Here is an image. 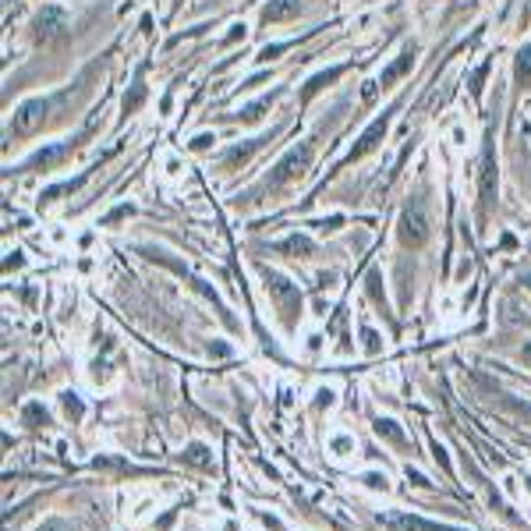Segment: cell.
<instances>
[{
    "label": "cell",
    "instance_id": "obj_1",
    "mask_svg": "<svg viewBox=\"0 0 531 531\" xmlns=\"http://www.w3.org/2000/svg\"><path fill=\"white\" fill-rule=\"evenodd\" d=\"M312 145L308 142H301V145H294L284 159H280V163L270 170V177H266L248 198H255V195H273V191H284L287 184H294V181H301L305 177V170L312 167Z\"/></svg>",
    "mask_w": 531,
    "mask_h": 531
},
{
    "label": "cell",
    "instance_id": "obj_2",
    "mask_svg": "<svg viewBox=\"0 0 531 531\" xmlns=\"http://www.w3.org/2000/svg\"><path fill=\"white\" fill-rule=\"evenodd\" d=\"M262 280H266V291H270V298H273V305H277V312H280L284 330H294V326H298V312H301V294H298V287H294L287 277H280L277 270H262Z\"/></svg>",
    "mask_w": 531,
    "mask_h": 531
},
{
    "label": "cell",
    "instance_id": "obj_3",
    "mask_svg": "<svg viewBox=\"0 0 531 531\" xmlns=\"http://www.w3.org/2000/svg\"><path fill=\"white\" fill-rule=\"evenodd\" d=\"M429 234H432V227H429V217H425L421 202H418V198L407 202L404 212H400V220H397V238H400V245L411 248V252H418V248L429 245Z\"/></svg>",
    "mask_w": 531,
    "mask_h": 531
},
{
    "label": "cell",
    "instance_id": "obj_4",
    "mask_svg": "<svg viewBox=\"0 0 531 531\" xmlns=\"http://www.w3.org/2000/svg\"><path fill=\"white\" fill-rule=\"evenodd\" d=\"M46 114H50V99H43V96H36V99H25L18 110H15V117L8 121V142H15V138H29V135H36L39 128H43V121H46Z\"/></svg>",
    "mask_w": 531,
    "mask_h": 531
},
{
    "label": "cell",
    "instance_id": "obj_5",
    "mask_svg": "<svg viewBox=\"0 0 531 531\" xmlns=\"http://www.w3.org/2000/svg\"><path fill=\"white\" fill-rule=\"evenodd\" d=\"M82 138H85V135H78V138H64V142H57V145H46V149L32 152L18 170H22V174H29V170H53V167H61L64 159L78 149V142H82Z\"/></svg>",
    "mask_w": 531,
    "mask_h": 531
},
{
    "label": "cell",
    "instance_id": "obj_6",
    "mask_svg": "<svg viewBox=\"0 0 531 531\" xmlns=\"http://www.w3.org/2000/svg\"><path fill=\"white\" fill-rule=\"evenodd\" d=\"M390 121H393V106L390 110H383L376 121H372L365 131H361V138H358V145H351V152L344 156V163L340 167H347V163H354V159H361V156H368L372 149H379V142L386 138V128H390Z\"/></svg>",
    "mask_w": 531,
    "mask_h": 531
},
{
    "label": "cell",
    "instance_id": "obj_7",
    "mask_svg": "<svg viewBox=\"0 0 531 531\" xmlns=\"http://www.w3.org/2000/svg\"><path fill=\"white\" fill-rule=\"evenodd\" d=\"M379 528L386 531H460V528H450V524H432V521H425V517H414V514H379L376 517Z\"/></svg>",
    "mask_w": 531,
    "mask_h": 531
},
{
    "label": "cell",
    "instance_id": "obj_8",
    "mask_svg": "<svg viewBox=\"0 0 531 531\" xmlns=\"http://www.w3.org/2000/svg\"><path fill=\"white\" fill-rule=\"evenodd\" d=\"M68 25V15L61 11V8H53V4H46L36 18H32V39L36 43H46V39H53L61 29Z\"/></svg>",
    "mask_w": 531,
    "mask_h": 531
},
{
    "label": "cell",
    "instance_id": "obj_9",
    "mask_svg": "<svg viewBox=\"0 0 531 531\" xmlns=\"http://www.w3.org/2000/svg\"><path fill=\"white\" fill-rule=\"evenodd\" d=\"M351 71V64H337V68H326V71H319V75H312L305 85H301V106H308L323 89H330L340 75H347Z\"/></svg>",
    "mask_w": 531,
    "mask_h": 531
},
{
    "label": "cell",
    "instance_id": "obj_10",
    "mask_svg": "<svg viewBox=\"0 0 531 531\" xmlns=\"http://www.w3.org/2000/svg\"><path fill=\"white\" fill-rule=\"evenodd\" d=\"M496 156H493V145L486 149V159H482V188H478V198H482V209H489L496 202Z\"/></svg>",
    "mask_w": 531,
    "mask_h": 531
},
{
    "label": "cell",
    "instance_id": "obj_11",
    "mask_svg": "<svg viewBox=\"0 0 531 531\" xmlns=\"http://www.w3.org/2000/svg\"><path fill=\"white\" fill-rule=\"evenodd\" d=\"M301 15V4L298 0H270L262 8V25H280V22H291Z\"/></svg>",
    "mask_w": 531,
    "mask_h": 531
},
{
    "label": "cell",
    "instance_id": "obj_12",
    "mask_svg": "<svg viewBox=\"0 0 531 531\" xmlns=\"http://www.w3.org/2000/svg\"><path fill=\"white\" fill-rule=\"evenodd\" d=\"M411 68H414V50H404L400 57H397V61H393V64H390V68L379 75V82H376V85H379V89H390V85H393L397 78H404Z\"/></svg>",
    "mask_w": 531,
    "mask_h": 531
},
{
    "label": "cell",
    "instance_id": "obj_13",
    "mask_svg": "<svg viewBox=\"0 0 531 531\" xmlns=\"http://www.w3.org/2000/svg\"><path fill=\"white\" fill-rule=\"evenodd\" d=\"M284 96V89H277V92H270V96H262V99H255L252 106H245V110L238 114V121L241 124H255V121H262V114L273 106V99H280Z\"/></svg>",
    "mask_w": 531,
    "mask_h": 531
},
{
    "label": "cell",
    "instance_id": "obj_14",
    "mask_svg": "<svg viewBox=\"0 0 531 531\" xmlns=\"http://www.w3.org/2000/svg\"><path fill=\"white\" fill-rule=\"evenodd\" d=\"M514 82L521 89H531V43L517 50V57H514Z\"/></svg>",
    "mask_w": 531,
    "mask_h": 531
},
{
    "label": "cell",
    "instance_id": "obj_15",
    "mask_svg": "<svg viewBox=\"0 0 531 531\" xmlns=\"http://www.w3.org/2000/svg\"><path fill=\"white\" fill-rule=\"evenodd\" d=\"M145 96H149V89H145V82H142V68H138V75H135V85H131V92H124V99H121V110H124V114H135L138 106L145 103Z\"/></svg>",
    "mask_w": 531,
    "mask_h": 531
},
{
    "label": "cell",
    "instance_id": "obj_16",
    "mask_svg": "<svg viewBox=\"0 0 531 531\" xmlns=\"http://www.w3.org/2000/svg\"><path fill=\"white\" fill-rule=\"evenodd\" d=\"M85 181H89V170H85L82 177H75V181H61V184H53V188L39 191V202H43V205H50L53 198H61V195H71V191H78V188H82Z\"/></svg>",
    "mask_w": 531,
    "mask_h": 531
},
{
    "label": "cell",
    "instance_id": "obj_17",
    "mask_svg": "<svg viewBox=\"0 0 531 531\" xmlns=\"http://www.w3.org/2000/svg\"><path fill=\"white\" fill-rule=\"evenodd\" d=\"M277 252H287V255H294V259H308V255L315 252V245H312V238H305V234H294V238L280 241V245H277Z\"/></svg>",
    "mask_w": 531,
    "mask_h": 531
},
{
    "label": "cell",
    "instance_id": "obj_18",
    "mask_svg": "<svg viewBox=\"0 0 531 531\" xmlns=\"http://www.w3.org/2000/svg\"><path fill=\"white\" fill-rule=\"evenodd\" d=\"M376 432H379L383 439H390L393 446H400V450H407V436L400 432V425H397L393 418H376Z\"/></svg>",
    "mask_w": 531,
    "mask_h": 531
},
{
    "label": "cell",
    "instance_id": "obj_19",
    "mask_svg": "<svg viewBox=\"0 0 531 531\" xmlns=\"http://www.w3.org/2000/svg\"><path fill=\"white\" fill-rule=\"evenodd\" d=\"M181 460H184V464H191V467H202V471H209V467H212V453H209V446H202V443L184 446Z\"/></svg>",
    "mask_w": 531,
    "mask_h": 531
},
{
    "label": "cell",
    "instance_id": "obj_20",
    "mask_svg": "<svg viewBox=\"0 0 531 531\" xmlns=\"http://www.w3.org/2000/svg\"><path fill=\"white\" fill-rule=\"evenodd\" d=\"M22 421L29 425V429H43V425H50V414L43 404H25L22 407Z\"/></svg>",
    "mask_w": 531,
    "mask_h": 531
},
{
    "label": "cell",
    "instance_id": "obj_21",
    "mask_svg": "<svg viewBox=\"0 0 531 531\" xmlns=\"http://www.w3.org/2000/svg\"><path fill=\"white\" fill-rule=\"evenodd\" d=\"M61 404H64V414L71 418V425H78V421H82V414H85L82 400H78L75 393H64V397H61Z\"/></svg>",
    "mask_w": 531,
    "mask_h": 531
},
{
    "label": "cell",
    "instance_id": "obj_22",
    "mask_svg": "<svg viewBox=\"0 0 531 531\" xmlns=\"http://www.w3.org/2000/svg\"><path fill=\"white\" fill-rule=\"evenodd\" d=\"M361 482H365L368 489H376V493H386V489H390L386 474H379V471H368V474H361Z\"/></svg>",
    "mask_w": 531,
    "mask_h": 531
},
{
    "label": "cell",
    "instance_id": "obj_23",
    "mask_svg": "<svg viewBox=\"0 0 531 531\" xmlns=\"http://www.w3.org/2000/svg\"><path fill=\"white\" fill-rule=\"evenodd\" d=\"M489 68H493V64L486 61V64H482V68H478V71H471V78H467V85H471V92H474V96H482V82H486V75H489Z\"/></svg>",
    "mask_w": 531,
    "mask_h": 531
},
{
    "label": "cell",
    "instance_id": "obj_24",
    "mask_svg": "<svg viewBox=\"0 0 531 531\" xmlns=\"http://www.w3.org/2000/svg\"><path fill=\"white\" fill-rule=\"evenodd\" d=\"M131 212H135L131 205H117L114 212H106V217H103V227H114V224H121V220H128V217H131Z\"/></svg>",
    "mask_w": 531,
    "mask_h": 531
},
{
    "label": "cell",
    "instance_id": "obj_25",
    "mask_svg": "<svg viewBox=\"0 0 531 531\" xmlns=\"http://www.w3.org/2000/svg\"><path fill=\"white\" fill-rule=\"evenodd\" d=\"M361 340H365V351H368V354H376V351L383 347V340H379V333H376V330H368V326L361 330Z\"/></svg>",
    "mask_w": 531,
    "mask_h": 531
},
{
    "label": "cell",
    "instance_id": "obj_26",
    "mask_svg": "<svg viewBox=\"0 0 531 531\" xmlns=\"http://www.w3.org/2000/svg\"><path fill=\"white\" fill-rule=\"evenodd\" d=\"M294 43L287 39V43H273V46H262V53H259V61H270V57H280L284 50H291Z\"/></svg>",
    "mask_w": 531,
    "mask_h": 531
},
{
    "label": "cell",
    "instance_id": "obj_27",
    "mask_svg": "<svg viewBox=\"0 0 531 531\" xmlns=\"http://www.w3.org/2000/svg\"><path fill=\"white\" fill-rule=\"evenodd\" d=\"M432 453H436V460H439V467H443L446 474H453V464H450V457H446V450H443L439 443H432Z\"/></svg>",
    "mask_w": 531,
    "mask_h": 531
},
{
    "label": "cell",
    "instance_id": "obj_28",
    "mask_svg": "<svg viewBox=\"0 0 531 531\" xmlns=\"http://www.w3.org/2000/svg\"><path fill=\"white\" fill-rule=\"evenodd\" d=\"M212 142H217V138H212L209 131H202V135H195V138H191V149H195V152H202V149H209Z\"/></svg>",
    "mask_w": 531,
    "mask_h": 531
},
{
    "label": "cell",
    "instance_id": "obj_29",
    "mask_svg": "<svg viewBox=\"0 0 531 531\" xmlns=\"http://www.w3.org/2000/svg\"><path fill=\"white\" fill-rule=\"evenodd\" d=\"M36 531H71V528H68L64 521H43V524H39Z\"/></svg>",
    "mask_w": 531,
    "mask_h": 531
},
{
    "label": "cell",
    "instance_id": "obj_30",
    "mask_svg": "<svg viewBox=\"0 0 531 531\" xmlns=\"http://www.w3.org/2000/svg\"><path fill=\"white\" fill-rule=\"evenodd\" d=\"M333 404V390H319V400H315V407L323 411V407H330Z\"/></svg>",
    "mask_w": 531,
    "mask_h": 531
},
{
    "label": "cell",
    "instance_id": "obj_31",
    "mask_svg": "<svg viewBox=\"0 0 531 531\" xmlns=\"http://www.w3.org/2000/svg\"><path fill=\"white\" fill-rule=\"evenodd\" d=\"M22 262H25V259H22V252H11V259L4 262V270L11 273V270H18V266H22Z\"/></svg>",
    "mask_w": 531,
    "mask_h": 531
},
{
    "label": "cell",
    "instance_id": "obj_32",
    "mask_svg": "<svg viewBox=\"0 0 531 531\" xmlns=\"http://www.w3.org/2000/svg\"><path fill=\"white\" fill-rule=\"evenodd\" d=\"M351 446H354V443H351L347 436H340V439H333V450H337V453H347Z\"/></svg>",
    "mask_w": 531,
    "mask_h": 531
},
{
    "label": "cell",
    "instance_id": "obj_33",
    "mask_svg": "<svg viewBox=\"0 0 531 531\" xmlns=\"http://www.w3.org/2000/svg\"><path fill=\"white\" fill-rule=\"evenodd\" d=\"M407 478H411V482H414L418 489H425V486H429V482H425V474H421V471H407Z\"/></svg>",
    "mask_w": 531,
    "mask_h": 531
},
{
    "label": "cell",
    "instance_id": "obj_34",
    "mask_svg": "<svg viewBox=\"0 0 531 531\" xmlns=\"http://www.w3.org/2000/svg\"><path fill=\"white\" fill-rule=\"evenodd\" d=\"M238 39H245V25H234V32H231V36H227L224 43L231 46V43H238Z\"/></svg>",
    "mask_w": 531,
    "mask_h": 531
},
{
    "label": "cell",
    "instance_id": "obj_35",
    "mask_svg": "<svg viewBox=\"0 0 531 531\" xmlns=\"http://www.w3.org/2000/svg\"><path fill=\"white\" fill-rule=\"evenodd\" d=\"M209 354H217V358H227V354H231V347H227V344H212V347H209Z\"/></svg>",
    "mask_w": 531,
    "mask_h": 531
},
{
    "label": "cell",
    "instance_id": "obj_36",
    "mask_svg": "<svg viewBox=\"0 0 531 531\" xmlns=\"http://www.w3.org/2000/svg\"><path fill=\"white\" fill-rule=\"evenodd\" d=\"M262 524H266V528H273V531H280V528H284V524H280L277 517H270V514H266V517H262Z\"/></svg>",
    "mask_w": 531,
    "mask_h": 531
},
{
    "label": "cell",
    "instance_id": "obj_37",
    "mask_svg": "<svg viewBox=\"0 0 531 531\" xmlns=\"http://www.w3.org/2000/svg\"><path fill=\"white\" fill-rule=\"evenodd\" d=\"M521 358H524V365H531V344H524V351H521Z\"/></svg>",
    "mask_w": 531,
    "mask_h": 531
},
{
    "label": "cell",
    "instance_id": "obj_38",
    "mask_svg": "<svg viewBox=\"0 0 531 531\" xmlns=\"http://www.w3.org/2000/svg\"><path fill=\"white\" fill-rule=\"evenodd\" d=\"M524 287H528V291H531V273H528V277H524Z\"/></svg>",
    "mask_w": 531,
    "mask_h": 531
}]
</instances>
